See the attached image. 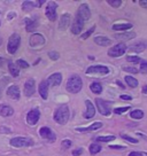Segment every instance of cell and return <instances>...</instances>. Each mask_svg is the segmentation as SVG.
Returning <instances> with one entry per match:
<instances>
[{"mask_svg": "<svg viewBox=\"0 0 147 156\" xmlns=\"http://www.w3.org/2000/svg\"><path fill=\"white\" fill-rule=\"evenodd\" d=\"M10 146L15 148H21V147H30L34 145V140L28 136H15L13 139H10Z\"/></svg>", "mask_w": 147, "mask_h": 156, "instance_id": "obj_3", "label": "cell"}, {"mask_svg": "<svg viewBox=\"0 0 147 156\" xmlns=\"http://www.w3.org/2000/svg\"><path fill=\"white\" fill-rule=\"evenodd\" d=\"M4 63H5V58H0V67H1V66H2Z\"/></svg>", "mask_w": 147, "mask_h": 156, "instance_id": "obj_51", "label": "cell"}, {"mask_svg": "<svg viewBox=\"0 0 147 156\" xmlns=\"http://www.w3.org/2000/svg\"><path fill=\"white\" fill-rule=\"evenodd\" d=\"M145 48H146V45H144L142 43H138V44L131 45V46L127 49L129 52H131V53H140V52H142Z\"/></svg>", "mask_w": 147, "mask_h": 156, "instance_id": "obj_25", "label": "cell"}, {"mask_svg": "<svg viewBox=\"0 0 147 156\" xmlns=\"http://www.w3.org/2000/svg\"><path fill=\"white\" fill-rule=\"evenodd\" d=\"M127 61H129V62H132V63H138V62H140L142 61V58H139V56H129L127 55Z\"/></svg>", "mask_w": 147, "mask_h": 156, "instance_id": "obj_35", "label": "cell"}, {"mask_svg": "<svg viewBox=\"0 0 147 156\" xmlns=\"http://www.w3.org/2000/svg\"><path fill=\"white\" fill-rule=\"evenodd\" d=\"M83 148H78V149H75V151H73V156H79L83 154Z\"/></svg>", "mask_w": 147, "mask_h": 156, "instance_id": "obj_44", "label": "cell"}, {"mask_svg": "<svg viewBox=\"0 0 147 156\" xmlns=\"http://www.w3.org/2000/svg\"><path fill=\"white\" fill-rule=\"evenodd\" d=\"M83 87V82L78 75L70 76L67 82V91L70 93H78Z\"/></svg>", "mask_w": 147, "mask_h": 156, "instance_id": "obj_2", "label": "cell"}, {"mask_svg": "<svg viewBox=\"0 0 147 156\" xmlns=\"http://www.w3.org/2000/svg\"><path fill=\"white\" fill-rule=\"evenodd\" d=\"M123 70L127 71V73H138L137 69L132 68V67H123Z\"/></svg>", "mask_w": 147, "mask_h": 156, "instance_id": "obj_42", "label": "cell"}, {"mask_svg": "<svg viewBox=\"0 0 147 156\" xmlns=\"http://www.w3.org/2000/svg\"><path fill=\"white\" fill-rule=\"evenodd\" d=\"M8 69H9V73L13 77H17V76L20 75L19 67H17L15 63H13V62H9V63H8Z\"/></svg>", "mask_w": 147, "mask_h": 156, "instance_id": "obj_27", "label": "cell"}, {"mask_svg": "<svg viewBox=\"0 0 147 156\" xmlns=\"http://www.w3.org/2000/svg\"><path fill=\"white\" fill-rule=\"evenodd\" d=\"M85 106H86V110H85V112L83 114V116H84V118L90 119V118H92V117L95 115V109H94V106L92 105V102H91L90 100H86V101H85Z\"/></svg>", "mask_w": 147, "mask_h": 156, "instance_id": "obj_17", "label": "cell"}, {"mask_svg": "<svg viewBox=\"0 0 147 156\" xmlns=\"http://www.w3.org/2000/svg\"><path fill=\"white\" fill-rule=\"evenodd\" d=\"M2 44V39H1V37H0V45Z\"/></svg>", "mask_w": 147, "mask_h": 156, "instance_id": "obj_54", "label": "cell"}, {"mask_svg": "<svg viewBox=\"0 0 147 156\" xmlns=\"http://www.w3.org/2000/svg\"><path fill=\"white\" fill-rule=\"evenodd\" d=\"M117 85H118V86H121V87H124V86H123V84L122 83H121V82H120V80H117Z\"/></svg>", "mask_w": 147, "mask_h": 156, "instance_id": "obj_53", "label": "cell"}, {"mask_svg": "<svg viewBox=\"0 0 147 156\" xmlns=\"http://www.w3.org/2000/svg\"><path fill=\"white\" fill-rule=\"evenodd\" d=\"M39 134L41 138H44V139L48 140V141H55V139H56V136H55V134L53 133V131L47 126L41 127L39 130Z\"/></svg>", "mask_w": 147, "mask_h": 156, "instance_id": "obj_12", "label": "cell"}, {"mask_svg": "<svg viewBox=\"0 0 147 156\" xmlns=\"http://www.w3.org/2000/svg\"><path fill=\"white\" fill-rule=\"evenodd\" d=\"M13 114H14V109L10 107V106L5 105V103L0 105V116L8 117V116H12Z\"/></svg>", "mask_w": 147, "mask_h": 156, "instance_id": "obj_21", "label": "cell"}, {"mask_svg": "<svg viewBox=\"0 0 147 156\" xmlns=\"http://www.w3.org/2000/svg\"><path fill=\"white\" fill-rule=\"evenodd\" d=\"M109 73V69L105 66H92L88 67L86 70L88 75H94V76H105Z\"/></svg>", "mask_w": 147, "mask_h": 156, "instance_id": "obj_7", "label": "cell"}, {"mask_svg": "<svg viewBox=\"0 0 147 156\" xmlns=\"http://www.w3.org/2000/svg\"><path fill=\"white\" fill-rule=\"evenodd\" d=\"M43 4H45L44 0H40V1H29L28 0V1H24L22 4V9L25 10V12H29V10L38 7V6H41Z\"/></svg>", "mask_w": 147, "mask_h": 156, "instance_id": "obj_16", "label": "cell"}, {"mask_svg": "<svg viewBox=\"0 0 147 156\" xmlns=\"http://www.w3.org/2000/svg\"><path fill=\"white\" fill-rule=\"evenodd\" d=\"M130 109V107H121V108H115L114 109V112L115 114H117V115H120V114H123V112H127Z\"/></svg>", "mask_w": 147, "mask_h": 156, "instance_id": "obj_40", "label": "cell"}, {"mask_svg": "<svg viewBox=\"0 0 147 156\" xmlns=\"http://www.w3.org/2000/svg\"><path fill=\"white\" fill-rule=\"evenodd\" d=\"M124 80L127 82V84L130 86V87H132V88H134V87H137L138 86V80L136 79V78H133V77H131V76H125V78H124Z\"/></svg>", "mask_w": 147, "mask_h": 156, "instance_id": "obj_30", "label": "cell"}, {"mask_svg": "<svg viewBox=\"0 0 147 156\" xmlns=\"http://www.w3.org/2000/svg\"><path fill=\"white\" fill-rule=\"evenodd\" d=\"M94 30H95V25H93V27H92L91 29L88 30V31H86L85 34H83V36H82V39H86V38H88V37H90L91 34H93V31H94Z\"/></svg>", "mask_w": 147, "mask_h": 156, "instance_id": "obj_39", "label": "cell"}, {"mask_svg": "<svg viewBox=\"0 0 147 156\" xmlns=\"http://www.w3.org/2000/svg\"><path fill=\"white\" fill-rule=\"evenodd\" d=\"M48 56H49V58H51V60H53V61H55V60H58V58H60L59 53H58V52H54V51L49 52Z\"/></svg>", "mask_w": 147, "mask_h": 156, "instance_id": "obj_41", "label": "cell"}, {"mask_svg": "<svg viewBox=\"0 0 147 156\" xmlns=\"http://www.w3.org/2000/svg\"><path fill=\"white\" fill-rule=\"evenodd\" d=\"M70 17H71V16H70V14H68V13H66V14H63L60 17L59 29L61 30V31L66 30L69 27V24H70Z\"/></svg>", "mask_w": 147, "mask_h": 156, "instance_id": "obj_18", "label": "cell"}, {"mask_svg": "<svg viewBox=\"0 0 147 156\" xmlns=\"http://www.w3.org/2000/svg\"><path fill=\"white\" fill-rule=\"evenodd\" d=\"M130 116H131V118H133V119H142V117H144V112H142V110H139V109H136V110H132V112H131Z\"/></svg>", "mask_w": 147, "mask_h": 156, "instance_id": "obj_31", "label": "cell"}, {"mask_svg": "<svg viewBox=\"0 0 147 156\" xmlns=\"http://www.w3.org/2000/svg\"><path fill=\"white\" fill-rule=\"evenodd\" d=\"M109 148H112V149H124L125 147L124 146H117V145H113V146H109Z\"/></svg>", "mask_w": 147, "mask_h": 156, "instance_id": "obj_47", "label": "cell"}, {"mask_svg": "<svg viewBox=\"0 0 147 156\" xmlns=\"http://www.w3.org/2000/svg\"><path fill=\"white\" fill-rule=\"evenodd\" d=\"M129 156H142V153H138V151H131L129 154Z\"/></svg>", "mask_w": 147, "mask_h": 156, "instance_id": "obj_49", "label": "cell"}, {"mask_svg": "<svg viewBox=\"0 0 147 156\" xmlns=\"http://www.w3.org/2000/svg\"><path fill=\"white\" fill-rule=\"evenodd\" d=\"M30 46L32 48H38V47H41L43 45L45 44V38L43 34H34L31 37H30Z\"/></svg>", "mask_w": 147, "mask_h": 156, "instance_id": "obj_8", "label": "cell"}, {"mask_svg": "<svg viewBox=\"0 0 147 156\" xmlns=\"http://www.w3.org/2000/svg\"><path fill=\"white\" fill-rule=\"evenodd\" d=\"M40 118V112L38 108H34L32 110H30L28 112V115H27V122L28 124L30 125H34V124H37L38 121H39Z\"/></svg>", "mask_w": 147, "mask_h": 156, "instance_id": "obj_10", "label": "cell"}, {"mask_svg": "<svg viewBox=\"0 0 147 156\" xmlns=\"http://www.w3.org/2000/svg\"><path fill=\"white\" fill-rule=\"evenodd\" d=\"M100 151H101V146H99L97 144H92V145L90 146V153H91V155H95V154H98Z\"/></svg>", "mask_w": 147, "mask_h": 156, "instance_id": "obj_33", "label": "cell"}, {"mask_svg": "<svg viewBox=\"0 0 147 156\" xmlns=\"http://www.w3.org/2000/svg\"><path fill=\"white\" fill-rule=\"evenodd\" d=\"M108 4L110 6H113L114 8H117L122 5V1L121 0H108Z\"/></svg>", "mask_w": 147, "mask_h": 156, "instance_id": "obj_36", "label": "cell"}, {"mask_svg": "<svg viewBox=\"0 0 147 156\" xmlns=\"http://www.w3.org/2000/svg\"><path fill=\"white\" fill-rule=\"evenodd\" d=\"M77 16H78L79 19L82 20L83 22L90 20V17H91V10H90V7H88L86 4H82L78 8Z\"/></svg>", "mask_w": 147, "mask_h": 156, "instance_id": "obj_11", "label": "cell"}, {"mask_svg": "<svg viewBox=\"0 0 147 156\" xmlns=\"http://www.w3.org/2000/svg\"><path fill=\"white\" fill-rule=\"evenodd\" d=\"M127 46L122 43H120V44L115 45L113 47H110V48L108 49V55L109 56H112V58H120V56H122L123 54L125 53V51H127Z\"/></svg>", "mask_w": 147, "mask_h": 156, "instance_id": "obj_6", "label": "cell"}, {"mask_svg": "<svg viewBox=\"0 0 147 156\" xmlns=\"http://www.w3.org/2000/svg\"><path fill=\"white\" fill-rule=\"evenodd\" d=\"M95 105H97V108H98L99 112L103 115V116H108L110 115V112H112V102L109 101H105L102 99H95Z\"/></svg>", "mask_w": 147, "mask_h": 156, "instance_id": "obj_4", "label": "cell"}, {"mask_svg": "<svg viewBox=\"0 0 147 156\" xmlns=\"http://www.w3.org/2000/svg\"><path fill=\"white\" fill-rule=\"evenodd\" d=\"M25 29L28 32H31V31H34L37 27H38V21L37 19H27L25 20Z\"/></svg>", "mask_w": 147, "mask_h": 156, "instance_id": "obj_23", "label": "cell"}, {"mask_svg": "<svg viewBox=\"0 0 147 156\" xmlns=\"http://www.w3.org/2000/svg\"><path fill=\"white\" fill-rule=\"evenodd\" d=\"M48 86L49 85L46 80H43L39 84V88H38L39 90V94L44 100H47V98H48Z\"/></svg>", "mask_w": 147, "mask_h": 156, "instance_id": "obj_20", "label": "cell"}, {"mask_svg": "<svg viewBox=\"0 0 147 156\" xmlns=\"http://www.w3.org/2000/svg\"><path fill=\"white\" fill-rule=\"evenodd\" d=\"M34 91H36V84H34V79H28L24 84V94L25 97H31L34 95Z\"/></svg>", "mask_w": 147, "mask_h": 156, "instance_id": "obj_13", "label": "cell"}, {"mask_svg": "<svg viewBox=\"0 0 147 156\" xmlns=\"http://www.w3.org/2000/svg\"><path fill=\"white\" fill-rule=\"evenodd\" d=\"M46 82H47L48 85H51V86H59L60 84H61V82H62V75L60 73H53V75L49 76L48 79H47Z\"/></svg>", "mask_w": 147, "mask_h": 156, "instance_id": "obj_15", "label": "cell"}, {"mask_svg": "<svg viewBox=\"0 0 147 156\" xmlns=\"http://www.w3.org/2000/svg\"><path fill=\"white\" fill-rule=\"evenodd\" d=\"M83 28H84V22L76 15V19H75L73 25H71V32L74 34H79L82 32Z\"/></svg>", "mask_w": 147, "mask_h": 156, "instance_id": "obj_14", "label": "cell"}, {"mask_svg": "<svg viewBox=\"0 0 147 156\" xmlns=\"http://www.w3.org/2000/svg\"><path fill=\"white\" fill-rule=\"evenodd\" d=\"M21 43V37L20 34H13L8 39V45H7V49H8V53L9 54H15L16 51L19 49Z\"/></svg>", "mask_w": 147, "mask_h": 156, "instance_id": "obj_5", "label": "cell"}, {"mask_svg": "<svg viewBox=\"0 0 147 156\" xmlns=\"http://www.w3.org/2000/svg\"><path fill=\"white\" fill-rule=\"evenodd\" d=\"M7 95L12 98L13 100H19L20 99V88L16 85H12L7 90Z\"/></svg>", "mask_w": 147, "mask_h": 156, "instance_id": "obj_19", "label": "cell"}, {"mask_svg": "<svg viewBox=\"0 0 147 156\" xmlns=\"http://www.w3.org/2000/svg\"><path fill=\"white\" fill-rule=\"evenodd\" d=\"M142 63H140V69H139V71L142 73H145L147 75V61H140Z\"/></svg>", "mask_w": 147, "mask_h": 156, "instance_id": "obj_37", "label": "cell"}, {"mask_svg": "<svg viewBox=\"0 0 147 156\" xmlns=\"http://www.w3.org/2000/svg\"><path fill=\"white\" fill-rule=\"evenodd\" d=\"M15 15H16V14H15V13H10V14L9 15H8V19H12V16H15Z\"/></svg>", "mask_w": 147, "mask_h": 156, "instance_id": "obj_52", "label": "cell"}, {"mask_svg": "<svg viewBox=\"0 0 147 156\" xmlns=\"http://www.w3.org/2000/svg\"><path fill=\"white\" fill-rule=\"evenodd\" d=\"M101 127H102V123L95 122L88 127H76V130L78 132H88V131H97V130L101 129Z\"/></svg>", "mask_w": 147, "mask_h": 156, "instance_id": "obj_22", "label": "cell"}, {"mask_svg": "<svg viewBox=\"0 0 147 156\" xmlns=\"http://www.w3.org/2000/svg\"><path fill=\"white\" fill-rule=\"evenodd\" d=\"M61 145H62V147H63L64 149H68L69 147L71 146V141L70 140H63V141L61 142Z\"/></svg>", "mask_w": 147, "mask_h": 156, "instance_id": "obj_43", "label": "cell"}, {"mask_svg": "<svg viewBox=\"0 0 147 156\" xmlns=\"http://www.w3.org/2000/svg\"><path fill=\"white\" fill-rule=\"evenodd\" d=\"M136 37V34L134 32H125V34H115V38L120 39V40H130Z\"/></svg>", "mask_w": 147, "mask_h": 156, "instance_id": "obj_26", "label": "cell"}, {"mask_svg": "<svg viewBox=\"0 0 147 156\" xmlns=\"http://www.w3.org/2000/svg\"><path fill=\"white\" fill-rule=\"evenodd\" d=\"M144 155H146V156H147V153H145V154H144Z\"/></svg>", "mask_w": 147, "mask_h": 156, "instance_id": "obj_55", "label": "cell"}, {"mask_svg": "<svg viewBox=\"0 0 147 156\" xmlns=\"http://www.w3.org/2000/svg\"><path fill=\"white\" fill-rule=\"evenodd\" d=\"M121 99H122V100H125V101H130V100H132V98L130 97V95H121Z\"/></svg>", "mask_w": 147, "mask_h": 156, "instance_id": "obj_48", "label": "cell"}, {"mask_svg": "<svg viewBox=\"0 0 147 156\" xmlns=\"http://www.w3.org/2000/svg\"><path fill=\"white\" fill-rule=\"evenodd\" d=\"M132 28V24L130 23H121V24H114L112 27L113 30H120V31H123V30H129Z\"/></svg>", "mask_w": 147, "mask_h": 156, "instance_id": "obj_28", "label": "cell"}, {"mask_svg": "<svg viewBox=\"0 0 147 156\" xmlns=\"http://www.w3.org/2000/svg\"><path fill=\"white\" fill-rule=\"evenodd\" d=\"M0 132H1V133H4V132H5V133H9L10 130H9V129H7V126L1 125V126H0Z\"/></svg>", "mask_w": 147, "mask_h": 156, "instance_id": "obj_45", "label": "cell"}, {"mask_svg": "<svg viewBox=\"0 0 147 156\" xmlns=\"http://www.w3.org/2000/svg\"><path fill=\"white\" fill-rule=\"evenodd\" d=\"M94 43L99 46H109L112 45V40L107 37H103V36H99V37H95L94 38Z\"/></svg>", "mask_w": 147, "mask_h": 156, "instance_id": "obj_24", "label": "cell"}, {"mask_svg": "<svg viewBox=\"0 0 147 156\" xmlns=\"http://www.w3.org/2000/svg\"><path fill=\"white\" fill-rule=\"evenodd\" d=\"M90 88H91V91L95 94H100V93L102 92V86H101V84L98 83V82H94L90 85Z\"/></svg>", "mask_w": 147, "mask_h": 156, "instance_id": "obj_29", "label": "cell"}, {"mask_svg": "<svg viewBox=\"0 0 147 156\" xmlns=\"http://www.w3.org/2000/svg\"><path fill=\"white\" fill-rule=\"evenodd\" d=\"M69 115H70V112H69V107L67 106V105H62V106H60V107L54 112L53 118L58 124L64 125L66 123L68 122Z\"/></svg>", "mask_w": 147, "mask_h": 156, "instance_id": "obj_1", "label": "cell"}, {"mask_svg": "<svg viewBox=\"0 0 147 156\" xmlns=\"http://www.w3.org/2000/svg\"><path fill=\"white\" fill-rule=\"evenodd\" d=\"M142 93H144V94H147V85H145V86L142 87Z\"/></svg>", "mask_w": 147, "mask_h": 156, "instance_id": "obj_50", "label": "cell"}, {"mask_svg": "<svg viewBox=\"0 0 147 156\" xmlns=\"http://www.w3.org/2000/svg\"><path fill=\"white\" fill-rule=\"evenodd\" d=\"M115 136H98L95 138L97 141H101V142H109V141H113L115 140Z\"/></svg>", "mask_w": 147, "mask_h": 156, "instance_id": "obj_32", "label": "cell"}, {"mask_svg": "<svg viewBox=\"0 0 147 156\" xmlns=\"http://www.w3.org/2000/svg\"><path fill=\"white\" fill-rule=\"evenodd\" d=\"M121 136H122L124 140H127V141L131 142V144H137V142H138V140L136 139V138H131V136H127V134H122Z\"/></svg>", "mask_w": 147, "mask_h": 156, "instance_id": "obj_38", "label": "cell"}, {"mask_svg": "<svg viewBox=\"0 0 147 156\" xmlns=\"http://www.w3.org/2000/svg\"><path fill=\"white\" fill-rule=\"evenodd\" d=\"M56 2H54V1H49L47 7H46V9H45V14L47 16V19L49 21H55L56 20Z\"/></svg>", "mask_w": 147, "mask_h": 156, "instance_id": "obj_9", "label": "cell"}, {"mask_svg": "<svg viewBox=\"0 0 147 156\" xmlns=\"http://www.w3.org/2000/svg\"><path fill=\"white\" fill-rule=\"evenodd\" d=\"M16 66L17 67H20V68H22V69H27V68H29V64L25 62L24 60H22V58H20V60H17L16 61Z\"/></svg>", "mask_w": 147, "mask_h": 156, "instance_id": "obj_34", "label": "cell"}, {"mask_svg": "<svg viewBox=\"0 0 147 156\" xmlns=\"http://www.w3.org/2000/svg\"><path fill=\"white\" fill-rule=\"evenodd\" d=\"M139 5L142 6V8H147V0H140L139 1Z\"/></svg>", "mask_w": 147, "mask_h": 156, "instance_id": "obj_46", "label": "cell"}]
</instances>
